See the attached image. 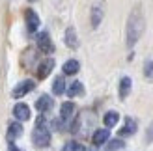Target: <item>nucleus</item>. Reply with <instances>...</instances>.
<instances>
[{"mask_svg":"<svg viewBox=\"0 0 153 151\" xmlns=\"http://www.w3.org/2000/svg\"><path fill=\"white\" fill-rule=\"evenodd\" d=\"M144 28H146V19H144L142 6H136L131 11V15H129V19H127V30H125L127 47H133V45L140 39V36L144 34Z\"/></svg>","mask_w":153,"mask_h":151,"instance_id":"obj_1","label":"nucleus"},{"mask_svg":"<svg viewBox=\"0 0 153 151\" xmlns=\"http://www.w3.org/2000/svg\"><path fill=\"white\" fill-rule=\"evenodd\" d=\"M32 140H34L36 147H47L49 142H51V132L47 129V125H45V118L43 116H39V119H37V123H36Z\"/></svg>","mask_w":153,"mask_h":151,"instance_id":"obj_2","label":"nucleus"},{"mask_svg":"<svg viewBox=\"0 0 153 151\" xmlns=\"http://www.w3.org/2000/svg\"><path fill=\"white\" fill-rule=\"evenodd\" d=\"M37 49H39L43 54H51L52 50H54V45L51 41V36L47 32H41L37 34Z\"/></svg>","mask_w":153,"mask_h":151,"instance_id":"obj_3","label":"nucleus"},{"mask_svg":"<svg viewBox=\"0 0 153 151\" xmlns=\"http://www.w3.org/2000/svg\"><path fill=\"white\" fill-rule=\"evenodd\" d=\"M25 17H26V30L30 34H34L37 30V26H39V17H37V13L34 10H26Z\"/></svg>","mask_w":153,"mask_h":151,"instance_id":"obj_4","label":"nucleus"},{"mask_svg":"<svg viewBox=\"0 0 153 151\" xmlns=\"http://www.w3.org/2000/svg\"><path fill=\"white\" fill-rule=\"evenodd\" d=\"M34 82L32 80H25V82H21V84H17V88L13 90V97L15 99H21V97H25L26 93H30L34 90Z\"/></svg>","mask_w":153,"mask_h":151,"instance_id":"obj_5","label":"nucleus"},{"mask_svg":"<svg viewBox=\"0 0 153 151\" xmlns=\"http://www.w3.org/2000/svg\"><path fill=\"white\" fill-rule=\"evenodd\" d=\"M13 116L17 118L19 121H26V119H30V108H28V104L17 103L13 107Z\"/></svg>","mask_w":153,"mask_h":151,"instance_id":"obj_6","label":"nucleus"},{"mask_svg":"<svg viewBox=\"0 0 153 151\" xmlns=\"http://www.w3.org/2000/svg\"><path fill=\"white\" fill-rule=\"evenodd\" d=\"M52 67H54V60L47 58L43 64H39V67H37V78H47L51 75V71H52Z\"/></svg>","mask_w":153,"mask_h":151,"instance_id":"obj_7","label":"nucleus"},{"mask_svg":"<svg viewBox=\"0 0 153 151\" xmlns=\"http://www.w3.org/2000/svg\"><path fill=\"white\" fill-rule=\"evenodd\" d=\"M108 136H110V131L108 129H97L94 132V138H91V142H94V146H103L108 142Z\"/></svg>","mask_w":153,"mask_h":151,"instance_id":"obj_8","label":"nucleus"},{"mask_svg":"<svg viewBox=\"0 0 153 151\" xmlns=\"http://www.w3.org/2000/svg\"><path fill=\"white\" fill-rule=\"evenodd\" d=\"M22 134V125L19 121H13L7 125V142H13L15 138H19Z\"/></svg>","mask_w":153,"mask_h":151,"instance_id":"obj_9","label":"nucleus"},{"mask_svg":"<svg viewBox=\"0 0 153 151\" xmlns=\"http://www.w3.org/2000/svg\"><path fill=\"white\" fill-rule=\"evenodd\" d=\"M36 108H37V112H41V114L49 112L52 108V99H51L49 95H41L39 99L36 101Z\"/></svg>","mask_w":153,"mask_h":151,"instance_id":"obj_10","label":"nucleus"},{"mask_svg":"<svg viewBox=\"0 0 153 151\" xmlns=\"http://www.w3.org/2000/svg\"><path fill=\"white\" fill-rule=\"evenodd\" d=\"M101 21H103V6L95 4L94 7H91V26L97 28L99 24H101Z\"/></svg>","mask_w":153,"mask_h":151,"instance_id":"obj_11","label":"nucleus"},{"mask_svg":"<svg viewBox=\"0 0 153 151\" xmlns=\"http://www.w3.org/2000/svg\"><path fill=\"white\" fill-rule=\"evenodd\" d=\"M65 45L69 49H76V47H79V39H76L75 28H67L65 30Z\"/></svg>","mask_w":153,"mask_h":151,"instance_id":"obj_12","label":"nucleus"},{"mask_svg":"<svg viewBox=\"0 0 153 151\" xmlns=\"http://www.w3.org/2000/svg\"><path fill=\"white\" fill-rule=\"evenodd\" d=\"M134 132H136V121L133 118H127L123 129L120 131V134H121V136H131V134H134Z\"/></svg>","mask_w":153,"mask_h":151,"instance_id":"obj_13","label":"nucleus"},{"mask_svg":"<svg viewBox=\"0 0 153 151\" xmlns=\"http://www.w3.org/2000/svg\"><path fill=\"white\" fill-rule=\"evenodd\" d=\"M73 112H75V104L73 103H64L62 108H60V114H62V121H67V119L73 118Z\"/></svg>","mask_w":153,"mask_h":151,"instance_id":"obj_14","label":"nucleus"},{"mask_svg":"<svg viewBox=\"0 0 153 151\" xmlns=\"http://www.w3.org/2000/svg\"><path fill=\"white\" fill-rule=\"evenodd\" d=\"M129 92H131V78L123 77V78L120 80V97H121V99H125V97L129 95Z\"/></svg>","mask_w":153,"mask_h":151,"instance_id":"obj_15","label":"nucleus"},{"mask_svg":"<svg viewBox=\"0 0 153 151\" xmlns=\"http://www.w3.org/2000/svg\"><path fill=\"white\" fill-rule=\"evenodd\" d=\"M79 69H80V64L76 62V60H67L64 64V73L65 75H75V73H79Z\"/></svg>","mask_w":153,"mask_h":151,"instance_id":"obj_16","label":"nucleus"},{"mask_svg":"<svg viewBox=\"0 0 153 151\" xmlns=\"http://www.w3.org/2000/svg\"><path fill=\"white\" fill-rule=\"evenodd\" d=\"M65 92H67V95H69V97H76V95H80V93L84 92V88H82V82H79V80L71 82V84H69V88H67Z\"/></svg>","mask_w":153,"mask_h":151,"instance_id":"obj_17","label":"nucleus"},{"mask_svg":"<svg viewBox=\"0 0 153 151\" xmlns=\"http://www.w3.org/2000/svg\"><path fill=\"white\" fill-rule=\"evenodd\" d=\"M118 119H120L118 112H106V114H105V125L110 129V127H114V125L118 123Z\"/></svg>","mask_w":153,"mask_h":151,"instance_id":"obj_18","label":"nucleus"},{"mask_svg":"<svg viewBox=\"0 0 153 151\" xmlns=\"http://www.w3.org/2000/svg\"><path fill=\"white\" fill-rule=\"evenodd\" d=\"M52 92H54L56 95H62V93L65 92V80H64L62 77H58V78L54 80V84H52Z\"/></svg>","mask_w":153,"mask_h":151,"instance_id":"obj_19","label":"nucleus"},{"mask_svg":"<svg viewBox=\"0 0 153 151\" xmlns=\"http://www.w3.org/2000/svg\"><path fill=\"white\" fill-rule=\"evenodd\" d=\"M123 147H125V144L121 140H112V142H108V144L105 146V151H120Z\"/></svg>","mask_w":153,"mask_h":151,"instance_id":"obj_20","label":"nucleus"},{"mask_svg":"<svg viewBox=\"0 0 153 151\" xmlns=\"http://www.w3.org/2000/svg\"><path fill=\"white\" fill-rule=\"evenodd\" d=\"M144 73H146L148 78H153V62H151V60L146 62V69H144Z\"/></svg>","mask_w":153,"mask_h":151,"instance_id":"obj_21","label":"nucleus"},{"mask_svg":"<svg viewBox=\"0 0 153 151\" xmlns=\"http://www.w3.org/2000/svg\"><path fill=\"white\" fill-rule=\"evenodd\" d=\"M146 142H148V144H149V142H153V123L149 125V129L146 132Z\"/></svg>","mask_w":153,"mask_h":151,"instance_id":"obj_22","label":"nucleus"},{"mask_svg":"<svg viewBox=\"0 0 153 151\" xmlns=\"http://www.w3.org/2000/svg\"><path fill=\"white\" fill-rule=\"evenodd\" d=\"M69 151H86V149H84L82 144H75V142H73V144L69 146Z\"/></svg>","mask_w":153,"mask_h":151,"instance_id":"obj_23","label":"nucleus"},{"mask_svg":"<svg viewBox=\"0 0 153 151\" xmlns=\"http://www.w3.org/2000/svg\"><path fill=\"white\" fill-rule=\"evenodd\" d=\"M10 151H21V149H17V147L13 146V142H10Z\"/></svg>","mask_w":153,"mask_h":151,"instance_id":"obj_24","label":"nucleus"},{"mask_svg":"<svg viewBox=\"0 0 153 151\" xmlns=\"http://www.w3.org/2000/svg\"><path fill=\"white\" fill-rule=\"evenodd\" d=\"M30 2H37V0H30Z\"/></svg>","mask_w":153,"mask_h":151,"instance_id":"obj_25","label":"nucleus"},{"mask_svg":"<svg viewBox=\"0 0 153 151\" xmlns=\"http://www.w3.org/2000/svg\"><path fill=\"white\" fill-rule=\"evenodd\" d=\"M90 151H95V149H90Z\"/></svg>","mask_w":153,"mask_h":151,"instance_id":"obj_26","label":"nucleus"}]
</instances>
